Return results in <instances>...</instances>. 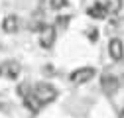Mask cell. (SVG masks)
Wrapping results in <instances>:
<instances>
[{
  "label": "cell",
  "mask_w": 124,
  "mask_h": 118,
  "mask_svg": "<svg viewBox=\"0 0 124 118\" xmlns=\"http://www.w3.org/2000/svg\"><path fill=\"white\" fill-rule=\"evenodd\" d=\"M18 28H20V20L18 16H6L2 20V30L6 34H14V32H18Z\"/></svg>",
  "instance_id": "52a82bcc"
},
{
  "label": "cell",
  "mask_w": 124,
  "mask_h": 118,
  "mask_svg": "<svg viewBox=\"0 0 124 118\" xmlns=\"http://www.w3.org/2000/svg\"><path fill=\"white\" fill-rule=\"evenodd\" d=\"M65 6H67V0H51V8H55V10H61Z\"/></svg>",
  "instance_id": "30bf717a"
},
{
  "label": "cell",
  "mask_w": 124,
  "mask_h": 118,
  "mask_svg": "<svg viewBox=\"0 0 124 118\" xmlns=\"http://www.w3.org/2000/svg\"><path fill=\"white\" fill-rule=\"evenodd\" d=\"M106 14H108V10H106V6L101 4V2L93 4V6L89 8V16H91L93 20H102V18H106Z\"/></svg>",
  "instance_id": "ba28073f"
},
{
  "label": "cell",
  "mask_w": 124,
  "mask_h": 118,
  "mask_svg": "<svg viewBox=\"0 0 124 118\" xmlns=\"http://www.w3.org/2000/svg\"><path fill=\"white\" fill-rule=\"evenodd\" d=\"M104 6H106L108 12H114L116 14L122 8V0H104Z\"/></svg>",
  "instance_id": "9c48e42d"
},
{
  "label": "cell",
  "mask_w": 124,
  "mask_h": 118,
  "mask_svg": "<svg viewBox=\"0 0 124 118\" xmlns=\"http://www.w3.org/2000/svg\"><path fill=\"white\" fill-rule=\"evenodd\" d=\"M120 118H124V110H122V112H120Z\"/></svg>",
  "instance_id": "4fadbf2b"
},
{
  "label": "cell",
  "mask_w": 124,
  "mask_h": 118,
  "mask_svg": "<svg viewBox=\"0 0 124 118\" xmlns=\"http://www.w3.org/2000/svg\"><path fill=\"white\" fill-rule=\"evenodd\" d=\"M69 20H71V16H59V18H57V24H59V26H67Z\"/></svg>",
  "instance_id": "7c38bea8"
},
{
  "label": "cell",
  "mask_w": 124,
  "mask_h": 118,
  "mask_svg": "<svg viewBox=\"0 0 124 118\" xmlns=\"http://www.w3.org/2000/svg\"><path fill=\"white\" fill-rule=\"evenodd\" d=\"M2 73L8 77V79H16L20 75V63L14 61V59H10V61H6L2 65Z\"/></svg>",
  "instance_id": "8992f818"
},
{
  "label": "cell",
  "mask_w": 124,
  "mask_h": 118,
  "mask_svg": "<svg viewBox=\"0 0 124 118\" xmlns=\"http://www.w3.org/2000/svg\"><path fill=\"white\" fill-rule=\"evenodd\" d=\"M32 95L36 96V100L43 106V104H47V102H53V100H55L57 91H55V87L49 85V83H38V85L32 88Z\"/></svg>",
  "instance_id": "6da1fadb"
},
{
  "label": "cell",
  "mask_w": 124,
  "mask_h": 118,
  "mask_svg": "<svg viewBox=\"0 0 124 118\" xmlns=\"http://www.w3.org/2000/svg\"><path fill=\"white\" fill-rule=\"evenodd\" d=\"M0 73H2V67H0Z\"/></svg>",
  "instance_id": "5bb4252c"
},
{
  "label": "cell",
  "mask_w": 124,
  "mask_h": 118,
  "mask_svg": "<svg viewBox=\"0 0 124 118\" xmlns=\"http://www.w3.org/2000/svg\"><path fill=\"white\" fill-rule=\"evenodd\" d=\"M39 43H41V47H45V49H49L53 43H55V28L53 26H43L41 28V32H39Z\"/></svg>",
  "instance_id": "3957f363"
},
{
  "label": "cell",
  "mask_w": 124,
  "mask_h": 118,
  "mask_svg": "<svg viewBox=\"0 0 124 118\" xmlns=\"http://www.w3.org/2000/svg\"><path fill=\"white\" fill-rule=\"evenodd\" d=\"M108 55H110L112 61H122V57H124V45H122V41L118 37H112L110 41H108Z\"/></svg>",
  "instance_id": "5b68a950"
},
{
  "label": "cell",
  "mask_w": 124,
  "mask_h": 118,
  "mask_svg": "<svg viewBox=\"0 0 124 118\" xmlns=\"http://www.w3.org/2000/svg\"><path fill=\"white\" fill-rule=\"evenodd\" d=\"M87 34H89V39H91V41H97V37H99V32H97L95 28H91Z\"/></svg>",
  "instance_id": "8fae6325"
},
{
  "label": "cell",
  "mask_w": 124,
  "mask_h": 118,
  "mask_svg": "<svg viewBox=\"0 0 124 118\" xmlns=\"http://www.w3.org/2000/svg\"><path fill=\"white\" fill-rule=\"evenodd\" d=\"M95 77V69L93 67H81V69H75L71 73V83L75 85H85L87 81H91Z\"/></svg>",
  "instance_id": "7a4b0ae2"
},
{
  "label": "cell",
  "mask_w": 124,
  "mask_h": 118,
  "mask_svg": "<svg viewBox=\"0 0 124 118\" xmlns=\"http://www.w3.org/2000/svg\"><path fill=\"white\" fill-rule=\"evenodd\" d=\"M101 87L106 95H114L118 91V79L112 75V73H104L101 77Z\"/></svg>",
  "instance_id": "277c9868"
}]
</instances>
